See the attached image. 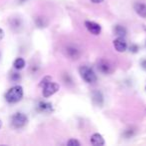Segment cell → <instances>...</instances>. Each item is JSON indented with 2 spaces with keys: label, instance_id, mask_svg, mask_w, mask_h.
<instances>
[{
  "label": "cell",
  "instance_id": "cell-1",
  "mask_svg": "<svg viewBox=\"0 0 146 146\" xmlns=\"http://www.w3.org/2000/svg\"><path fill=\"white\" fill-rule=\"evenodd\" d=\"M23 97V88L20 85L11 87L5 94V99L9 103H17Z\"/></svg>",
  "mask_w": 146,
  "mask_h": 146
},
{
  "label": "cell",
  "instance_id": "cell-2",
  "mask_svg": "<svg viewBox=\"0 0 146 146\" xmlns=\"http://www.w3.org/2000/svg\"><path fill=\"white\" fill-rule=\"evenodd\" d=\"M79 73L80 76L82 77V79L85 82L89 84H93L97 81V76L94 73V71L91 68H89L88 66H81L79 68Z\"/></svg>",
  "mask_w": 146,
  "mask_h": 146
},
{
  "label": "cell",
  "instance_id": "cell-3",
  "mask_svg": "<svg viewBox=\"0 0 146 146\" xmlns=\"http://www.w3.org/2000/svg\"><path fill=\"white\" fill-rule=\"evenodd\" d=\"M27 121H28L27 116L25 115L24 113H21V112L15 113L14 115L12 116V118H11V124H12L13 127L17 128V129L22 128L23 126L26 125Z\"/></svg>",
  "mask_w": 146,
  "mask_h": 146
},
{
  "label": "cell",
  "instance_id": "cell-4",
  "mask_svg": "<svg viewBox=\"0 0 146 146\" xmlns=\"http://www.w3.org/2000/svg\"><path fill=\"white\" fill-rule=\"evenodd\" d=\"M59 90V84L54 83V82H49L46 85L43 86V91L42 94L45 98H48L50 96H52L53 94H55Z\"/></svg>",
  "mask_w": 146,
  "mask_h": 146
},
{
  "label": "cell",
  "instance_id": "cell-5",
  "mask_svg": "<svg viewBox=\"0 0 146 146\" xmlns=\"http://www.w3.org/2000/svg\"><path fill=\"white\" fill-rule=\"evenodd\" d=\"M85 27L93 35H98L101 32V26L93 21H85Z\"/></svg>",
  "mask_w": 146,
  "mask_h": 146
},
{
  "label": "cell",
  "instance_id": "cell-6",
  "mask_svg": "<svg viewBox=\"0 0 146 146\" xmlns=\"http://www.w3.org/2000/svg\"><path fill=\"white\" fill-rule=\"evenodd\" d=\"M114 48L118 51V52H124L127 49V42L124 39V37H118L113 41Z\"/></svg>",
  "mask_w": 146,
  "mask_h": 146
},
{
  "label": "cell",
  "instance_id": "cell-7",
  "mask_svg": "<svg viewBox=\"0 0 146 146\" xmlns=\"http://www.w3.org/2000/svg\"><path fill=\"white\" fill-rule=\"evenodd\" d=\"M134 10L137 13L139 16H141L142 18H146V4L143 2H137L134 3Z\"/></svg>",
  "mask_w": 146,
  "mask_h": 146
},
{
  "label": "cell",
  "instance_id": "cell-8",
  "mask_svg": "<svg viewBox=\"0 0 146 146\" xmlns=\"http://www.w3.org/2000/svg\"><path fill=\"white\" fill-rule=\"evenodd\" d=\"M97 68L100 72L104 73V74H108L111 72V65L109 64V62L104 59H101L99 62L97 63Z\"/></svg>",
  "mask_w": 146,
  "mask_h": 146
},
{
  "label": "cell",
  "instance_id": "cell-9",
  "mask_svg": "<svg viewBox=\"0 0 146 146\" xmlns=\"http://www.w3.org/2000/svg\"><path fill=\"white\" fill-rule=\"evenodd\" d=\"M90 141H91V144H93V145H95V146H101L105 144L104 138L102 137V135L99 133L93 134V135L91 136V138H90Z\"/></svg>",
  "mask_w": 146,
  "mask_h": 146
},
{
  "label": "cell",
  "instance_id": "cell-10",
  "mask_svg": "<svg viewBox=\"0 0 146 146\" xmlns=\"http://www.w3.org/2000/svg\"><path fill=\"white\" fill-rule=\"evenodd\" d=\"M92 100H93L94 104L98 106H101L103 104V95L100 91H94L92 93Z\"/></svg>",
  "mask_w": 146,
  "mask_h": 146
},
{
  "label": "cell",
  "instance_id": "cell-11",
  "mask_svg": "<svg viewBox=\"0 0 146 146\" xmlns=\"http://www.w3.org/2000/svg\"><path fill=\"white\" fill-rule=\"evenodd\" d=\"M66 52H67V55L72 59H78V57L80 56L79 50H78L76 47H73V46L67 47Z\"/></svg>",
  "mask_w": 146,
  "mask_h": 146
},
{
  "label": "cell",
  "instance_id": "cell-12",
  "mask_svg": "<svg viewBox=\"0 0 146 146\" xmlns=\"http://www.w3.org/2000/svg\"><path fill=\"white\" fill-rule=\"evenodd\" d=\"M39 111L44 112V113H49L52 111V105L48 102H39L38 106H37Z\"/></svg>",
  "mask_w": 146,
  "mask_h": 146
},
{
  "label": "cell",
  "instance_id": "cell-13",
  "mask_svg": "<svg viewBox=\"0 0 146 146\" xmlns=\"http://www.w3.org/2000/svg\"><path fill=\"white\" fill-rule=\"evenodd\" d=\"M114 31V34L117 35L118 37H125L126 34H127V30L124 26L122 25H116L113 29Z\"/></svg>",
  "mask_w": 146,
  "mask_h": 146
},
{
  "label": "cell",
  "instance_id": "cell-14",
  "mask_svg": "<svg viewBox=\"0 0 146 146\" xmlns=\"http://www.w3.org/2000/svg\"><path fill=\"white\" fill-rule=\"evenodd\" d=\"M13 66L17 70H21V69H23L25 67V60L23 58H21V57H18L13 62Z\"/></svg>",
  "mask_w": 146,
  "mask_h": 146
},
{
  "label": "cell",
  "instance_id": "cell-15",
  "mask_svg": "<svg viewBox=\"0 0 146 146\" xmlns=\"http://www.w3.org/2000/svg\"><path fill=\"white\" fill-rule=\"evenodd\" d=\"M35 23H36L37 26L40 27V28L45 27L47 25V21L45 20V18H43V17H37V18L35 19Z\"/></svg>",
  "mask_w": 146,
  "mask_h": 146
},
{
  "label": "cell",
  "instance_id": "cell-16",
  "mask_svg": "<svg viewBox=\"0 0 146 146\" xmlns=\"http://www.w3.org/2000/svg\"><path fill=\"white\" fill-rule=\"evenodd\" d=\"M10 24H11V27H12L13 29H16V28L21 27V21L19 20L18 18H14V19H12V20H11Z\"/></svg>",
  "mask_w": 146,
  "mask_h": 146
},
{
  "label": "cell",
  "instance_id": "cell-17",
  "mask_svg": "<svg viewBox=\"0 0 146 146\" xmlns=\"http://www.w3.org/2000/svg\"><path fill=\"white\" fill-rule=\"evenodd\" d=\"M52 80V77L51 76H45L44 78H43L42 80H41V82H40V84H39V86L40 87H43L44 85H46L47 83H49V82Z\"/></svg>",
  "mask_w": 146,
  "mask_h": 146
},
{
  "label": "cell",
  "instance_id": "cell-18",
  "mask_svg": "<svg viewBox=\"0 0 146 146\" xmlns=\"http://www.w3.org/2000/svg\"><path fill=\"white\" fill-rule=\"evenodd\" d=\"M10 79L12 80V81H14V82H17V81H19V80L21 79V76H20V74H19V73H12V74H11V76H10Z\"/></svg>",
  "mask_w": 146,
  "mask_h": 146
},
{
  "label": "cell",
  "instance_id": "cell-19",
  "mask_svg": "<svg viewBox=\"0 0 146 146\" xmlns=\"http://www.w3.org/2000/svg\"><path fill=\"white\" fill-rule=\"evenodd\" d=\"M67 145L68 146H80V142L76 139H70L67 142Z\"/></svg>",
  "mask_w": 146,
  "mask_h": 146
},
{
  "label": "cell",
  "instance_id": "cell-20",
  "mask_svg": "<svg viewBox=\"0 0 146 146\" xmlns=\"http://www.w3.org/2000/svg\"><path fill=\"white\" fill-rule=\"evenodd\" d=\"M138 49V47L136 46V45H132L131 47H130V51H132V52H136Z\"/></svg>",
  "mask_w": 146,
  "mask_h": 146
},
{
  "label": "cell",
  "instance_id": "cell-21",
  "mask_svg": "<svg viewBox=\"0 0 146 146\" xmlns=\"http://www.w3.org/2000/svg\"><path fill=\"white\" fill-rule=\"evenodd\" d=\"M141 66L144 70H146V59H144V60L141 61Z\"/></svg>",
  "mask_w": 146,
  "mask_h": 146
},
{
  "label": "cell",
  "instance_id": "cell-22",
  "mask_svg": "<svg viewBox=\"0 0 146 146\" xmlns=\"http://www.w3.org/2000/svg\"><path fill=\"white\" fill-rule=\"evenodd\" d=\"M3 37H4V31H3V29L0 28V40H2Z\"/></svg>",
  "mask_w": 146,
  "mask_h": 146
},
{
  "label": "cell",
  "instance_id": "cell-23",
  "mask_svg": "<svg viewBox=\"0 0 146 146\" xmlns=\"http://www.w3.org/2000/svg\"><path fill=\"white\" fill-rule=\"evenodd\" d=\"M90 1H91L92 3H96V4H97V3H101L103 0H90Z\"/></svg>",
  "mask_w": 146,
  "mask_h": 146
},
{
  "label": "cell",
  "instance_id": "cell-24",
  "mask_svg": "<svg viewBox=\"0 0 146 146\" xmlns=\"http://www.w3.org/2000/svg\"><path fill=\"white\" fill-rule=\"evenodd\" d=\"M1 126H2V121L0 120V128H1Z\"/></svg>",
  "mask_w": 146,
  "mask_h": 146
}]
</instances>
